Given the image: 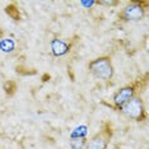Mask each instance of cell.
Here are the masks:
<instances>
[{
  "mask_svg": "<svg viewBox=\"0 0 149 149\" xmlns=\"http://www.w3.org/2000/svg\"><path fill=\"white\" fill-rule=\"evenodd\" d=\"M3 37H4V31H3V28L0 27V40H1Z\"/></svg>",
  "mask_w": 149,
  "mask_h": 149,
  "instance_id": "cell-11",
  "label": "cell"
},
{
  "mask_svg": "<svg viewBox=\"0 0 149 149\" xmlns=\"http://www.w3.org/2000/svg\"><path fill=\"white\" fill-rule=\"evenodd\" d=\"M51 51L55 56H64L70 51V45L63 40H54L51 42Z\"/></svg>",
  "mask_w": 149,
  "mask_h": 149,
  "instance_id": "cell-6",
  "label": "cell"
},
{
  "mask_svg": "<svg viewBox=\"0 0 149 149\" xmlns=\"http://www.w3.org/2000/svg\"><path fill=\"white\" fill-rule=\"evenodd\" d=\"M86 143H87V139L84 136L72 138V140H70V147H72V149H84Z\"/></svg>",
  "mask_w": 149,
  "mask_h": 149,
  "instance_id": "cell-8",
  "label": "cell"
},
{
  "mask_svg": "<svg viewBox=\"0 0 149 149\" xmlns=\"http://www.w3.org/2000/svg\"><path fill=\"white\" fill-rule=\"evenodd\" d=\"M135 94H136V88H135V86H125L123 88H120V89L113 94L112 101H113L115 108L120 110L127 101H130L131 98L135 97Z\"/></svg>",
  "mask_w": 149,
  "mask_h": 149,
  "instance_id": "cell-5",
  "label": "cell"
},
{
  "mask_svg": "<svg viewBox=\"0 0 149 149\" xmlns=\"http://www.w3.org/2000/svg\"><path fill=\"white\" fill-rule=\"evenodd\" d=\"M5 13L13 21H19L21 19V13L18 10V6H15L14 4H9L8 6H5Z\"/></svg>",
  "mask_w": 149,
  "mask_h": 149,
  "instance_id": "cell-7",
  "label": "cell"
},
{
  "mask_svg": "<svg viewBox=\"0 0 149 149\" xmlns=\"http://www.w3.org/2000/svg\"><path fill=\"white\" fill-rule=\"evenodd\" d=\"M112 126L110 124H106L96 135H93L89 140H87L84 149H107L112 139Z\"/></svg>",
  "mask_w": 149,
  "mask_h": 149,
  "instance_id": "cell-3",
  "label": "cell"
},
{
  "mask_svg": "<svg viewBox=\"0 0 149 149\" xmlns=\"http://www.w3.org/2000/svg\"><path fill=\"white\" fill-rule=\"evenodd\" d=\"M88 69L91 74L101 80H110L113 77V65L110 56H100L97 59H93L88 64Z\"/></svg>",
  "mask_w": 149,
  "mask_h": 149,
  "instance_id": "cell-1",
  "label": "cell"
},
{
  "mask_svg": "<svg viewBox=\"0 0 149 149\" xmlns=\"http://www.w3.org/2000/svg\"><path fill=\"white\" fill-rule=\"evenodd\" d=\"M97 3V4H100V5H117L118 4V1H111V0H110V1H102V0H100V1H96Z\"/></svg>",
  "mask_w": 149,
  "mask_h": 149,
  "instance_id": "cell-10",
  "label": "cell"
},
{
  "mask_svg": "<svg viewBox=\"0 0 149 149\" xmlns=\"http://www.w3.org/2000/svg\"><path fill=\"white\" fill-rule=\"evenodd\" d=\"M121 113H124L126 117L135 120L138 123L143 121L145 118V108H144V103L141 101L140 97L135 96L134 98H131L130 101H127L123 107L120 108Z\"/></svg>",
  "mask_w": 149,
  "mask_h": 149,
  "instance_id": "cell-4",
  "label": "cell"
},
{
  "mask_svg": "<svg viewBox=\"0 0 149 149\" xmlns=\"http://www.w3.org/2000/svg\"><path fill=\"white\" fill-rule=\"evenodd\" d=\"M4 91H5V94L6 96H13L17 91V84L13 82V80H8V82L4 83Z\"/></svg>",
  "mask_w": 149,
  "mask_h": 149,
  "instance_id": "cell-9",
  "label": "cell"
},
{
  "mask_svg": "<svg viewBox=\"0 0 149 149\" xmlns=\"http://www.w3.org/2000/svg\"><path fill=\"white\" fill-rule=\"evenodd\" d=\"M148 1H131L118 13V18L124 22H138L145 17Z\"/></svg>",
  "mask_w": 149,
  "mask_h": 149,
  "instance_id": "cell-2",
  "label": "cell"
}]
</instances>
